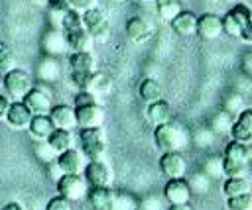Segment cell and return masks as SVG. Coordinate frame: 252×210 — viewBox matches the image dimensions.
Returning <instances> with one entry per match:
<instances>
[{
  "label": "cell",
  "instance_id": "1",
  "mask_svg": "<svg viewBox=\"0 0 252 210\" xmlns=\"http://www.w3.org/2000/svg\"><path fill=\"white\" fill-rule=\"evenodd\" d=\"M187 141H189L187 131L175 122L159 124L154 130V143L161 151H181L187 145Z\"/></svg>",
  "mask_w": 252,
  "mask_h": 210
},
{
  "label": "cell",
  "instance_id": "2",
  "mask_svg": "<svg viewBox=\"0 0 252 210\" xmlns=\"http://www.w3.org/2000/svg\"><path fill=\"white\" fill-rule=\"evenodd\" d=\"M222 165H224V175L226 177H240V175H244L248 165H250L248 145L230 139L226 143V147H224Z\"/></svg>",
  "mask_w": 252,
  "mask_h": 210
},
{
  "label": "cell",
  "instance_id": "3",
  "mask_svg": "<svg viewBox=\"0 0 252 210\" xmlns=\"http://www.w3.org/2000/svg\"><path fill=\"white\" fill-rule=\"evenodd\" d=\"M79 145L83 155L89 161L102 159L106 145H104V133L100 128H81L79 130Z\"/></svg>",
  "mask_w": 252,
  "mask_h": 210
},
{
  "label": "cell",
  "instance_id": "4",
  "mask_svg": "<svg viewBox=\"0 0 252 210\" xmlns=\"http://www.w3.org/2000/svg\"><path fill=\"white\" fill-rule=\"evenodd\" d=\"M2 84H4L6 94L14 100H22L26 96V92L33 86L32 75L20 67H12L10 71H6L2 75Z\"/></svg>",
  "mask_w": 252,
  "mask_h": 210
},
{
  "label": "cell",
  "instance_id": "5",
  "mask_svg": "<svg viewBox=\"0 0 252 210\" xmlns=\"http://www.w3.org/2000/svg\"><path fill=\"white\" fill-rule=\"evenodd\" d=\"M55 188H57V194H61L73 202V200H81L87 196L89 183L85 181L83 173H61L57 177Z\"/></svg>",
  "mask_w": 252,
  "mask_h": 210
},
{
  "label": "cell",
  "instance_id": "6",
  "mask_svg": "<svg viewBox=\"0 0 252 210\" xmlns=\"http://www.w3.org/2000/svg\"><path fill=\"white\" fill-rule=\"evenodd\" d=\"M81 20H83V26L85 29L89 31V35L93 37V41H106L108 33H110V24H108V18L106 14L94 6L87 12L81 14Z\"/></svg>",
  "mask_w": 252,
  "mask_h": 210
},
{
  "label": "cell",
  "instance_id": "7",
  "mask_svg": "<svg viewBox=\"0 0 252 210\" xmlns=\"http://www.w3.org/2000/svg\"><path fill=\"white\" fill-rule=\"evenodd\" d=\"M83 177L89 183V186H110L112 183V171L102 159L89 161L83 169Z\"/></svg>",
  "mask_w": 252,
  "mask_h": 210
},
{
  "label": "cell",
  "instance_id": "8",
  "mask_svg": "<svg viewBox=\"0 0 252 210\" xmlns=\"http://www.w3.org/2000/svg\"><path fill=\"white\" fill-rule=\"evenodd\" d=\"M159 169L167 179H181L187 173V163L181 151H163L159 157Z\"/></svg>",
  "mask_w": 252,
  "mask_h": 210
},
{
  "label": "cell",
  "instance_id": "9",
  "mask_svg": "<svg viewBox=\"0 0 252 210\" xmlns=\"http://www.w3.org/2000/svg\"><path fill=\"white\" fill-rule=\"evenodd\" d=\"M22 100H24V104L30 108V112H32L33 116L49 114V110H51V96H49V92H47L45 88H41V86H32V88L26 92V96H24Z\"/></svg>",
  "mask_w": 252,
  "mask_h": 210
},
{
  "label": "cell",
  "instance_id": "10",
  "mask_svg": "<svg viewBox=\"0 0 252 210\" xmlns=\"http://www.w3.org/2000/svg\"><path fill=\"white\" fill-rule=\"evenodd\" d=\"M85 155L83 151L75 149V147H69L61 153H57V159H55V167L59 169V173H83L85 169Z\"/></svg>",
  "mask_w": 252,
  "mask_h": 210
},
{
  "label": "cell",
  "instance_id": "11",
  "mask_svg": "<svg viewBox=\"0 0 252 210\" xmlns=\"http://www.w3.org/2000/svg\"><path fill=\"white\" fill-rule=\"evenodd\" d=\"M75 116L79 128H100L104 122V110L98 102L75 108Z\"/></svg>",
  "mask_w": 252,
  "mask_h": 210
},
{
  "label": "cell",
  "instance_id": "12",
  "mask_svg": "<svg viewBox=\"0 0 252 210\" xmlns=\"http://www.w3.org/2000/svg\"><path fill=\"white\" fill-rule=\"evenodd\" d=\"M224 33L222 29V18L217 14H203L197 18V35L201 39H217Z\"/></svg>",
  "mask_w": 252,
  "mask_h": 210
},
{
  "label": "cell",
  "instance_id": "13",
  "mask_svg": "<svg viewBox=\"0 0 252 210\" xmlns=\"http://www.w3.org/2000/svg\"><path fill=\"white\" fill-rule=\"evenodd\" d=\"M191 188H189V183L181 177V179H169L163 186V198L169 202V204H183V202H189L191 200Z\"/></svg>",
  "mask_w": 252,
  "mask_h": 210
},
{
  "label": "cell",
  "instance_id": "14",
  "mask_svg": "<svg viewBox=\"0 0 252 210\" xmlns=\"http://www.w3.org/2000/svg\"><path fill=\"white\" fill-rule=\"evenodd\" d=\"M87 200L91 210H114V192L110 186H91Z\"/></svg>",
  "mask_w": 252,
  "mask_h": 210
},
{
  "label": "cell",
  "instance_id": "15",
  "mask_svg": "<svg viewBox=\"0 0 252 210\" xmlns=\"http://www.w3.org/2000/svg\"><path fill=\"white\" fill-rule=\"evenodd\" d=\"M232 18H234V22L238 24V27H240V37L238 39H242V41H246V43H252V22H250V8L246 6V4H236V6H232L230 8V12H228Z\"/></svg>",
  "mask_w": 252,
  "mask_h": 210
},
{
  "label": "cell",
  "instance_id": "16",
  "mask_svg": "<svg viewBox=\"0 0 252 210\" xmlns=\"http://www.w3.org/2000/svg\"><path fill=\"white\" fill-rule=\"evenodd\" d=\"M126 35L130 41L142 43L152 35V24L142 16H134L126 22Z\"/></svg>",
  "mask_w": 252,
  "mask_h": 210
},
{
  "label": "cell",
  "instance_id": "17",
  "mask_svg": "<svg viewBox=\"0 0 252 210\" xmlns=\"http://www.w3.org/2000/svg\"><path fill=\"white\" fill-rule=\"evenodd\" d=\"M32 112L30 108L24 104V100H12L10 102V108L6 112V122L12 126V128H28L30 120H32Z\"/></svg>",
  "mask_w": 252,
  "mask_h": 210
},
{
  "label": "cell",
  "instance_id": "18",
  "mask_svg": "<svg viewBox=\"0 0 252 210\" xmlns=\"http://www.w3.org/2000/svg\"><path fill=\"white\" fill-rule=\"evenodd\" d=\"M49 118L55 124V128H63V130H71L77 126V116H75V108L67 106V104H59V106H51L49 110Z\"/></svg>",
  "mask_w": 252,
  "mask_h": 210
},
{
  "label": "cell",
  "instance_id": "19",
  "mask_svg": "<svg viewBox=\"0 0 252 210\" xmlns=\"http://www.w3.org/2000/svg\"><path fill=\"white\" fill-rule=\"evenodd\" d=\"M63 35H65L67 47L71 51H89L91 45H93V37L89 35V31L85 29V26L75 27V29H69V31H63Z\"/></svg>",
  "mask_w": 252,
  "mask_h": 210
},
{
  "label": "cell",
  "instance_id": "20",
  "mask_svg": "<svg viewBox=\"0 0 252 210\" xmlns=\"http://www.w3.org/2000/svg\"><path fill=\"white\" fill-rule=\"evenodd\" d=\"M55 130V124L51 122L49 114H39V116H32L30 124H28V131L30 135H33L37 141H43L51 135V131Z\"/></svg>",
  "mask_w": 252,
  "mask_h": 210
},
{
  "label": "cell",
  "instance_id": "21",
  "mask_svg": "<svg viewBox=\"0 0 252 210\" xmlns=\"http://www.w3.org/2000/svg\"><path fill=\"white\" fill-rule=\"evenodd\" d=\"M197 18L193 12L189 10H181L173 20H171V27L177 35H193L197 33Z\"/></svg>",
  "mask_w": 252,
  "mask_h": 210
},
{
  "label": "cell",
  "instance_id": "22",
  "mask_svg": "<svg viewBox=\"0 0 252 210\" xmlns=\"http://www.w3.org/2000/svg\"><path fill=\"white\" fill-rule=\"evenodd\" d=\"M171 116H173L171 106H169V102H165L163 98H159V100L148 104V120H150L154 126L171 122Z\"/></svg>",
  "mask_w": 252,
  "mask_h": 210
},
{
  "label": "cell",
  "instance_id": "23",
  "mask_svg": "<svg viewBox=\"0 0 252 210\" xmlns=\"http://www.w3.org/2000/svg\"><path fill=\"white\" fill-rule=\"evenodd\" d=\"M138 94H140V98L144 100V102H156V100H159L161 96H163V88H161V84L156 80V79H152V77H146V79H142V82L138 84Z\"/></svg>",
  "mask_w": 252,
  "mask_h": 210
},
{
  "label": "cell",
  "instance_id": "24",
  "mask_svg": "<svg viewBox=\"0 0 252 210\" xmlns=\"http://www.w3.org/2000/svg\"><path fill=\"white\" fill-rule=\"evenodd\" d=\"M49 143V147L55 151V153H61L69 147H73V133L69 130H63V128H55L51 131V135L45 139Z\"/></svg>",
  "mask_w": 252,
  "mask_h": 210
},
{
  "label": "cell",
  "instance_id": "25",
  "mask_svg": "<svg viewBox=\"0 0 252 210\" xmlns=\"http://www.w3.org/2000/svg\"><path fill=\"white\" fill-rule=\"evenodd\" d=\"M94 55L91 51H73L69 55L71 71H94Z\"/></svg>",
  "mask_w": 252,
  "mask_h": 210
},
{
  "label": "cell",
  "instance_id": "26",
  "mask_svg": "<svg viewBox=\"0 0 252 210\" xmlns=\"http://www.w3.org/2000/svg\"><path fill=\"white\" fill-rule=\"evenodd\" d=\"M43 47H45V53H49V55H59V53H63L65 49H69L63 31H53V29L45 33V37H43Z\"/></svg>",
  "mask_w": 252,
  "mask_h": 210
},
{
  "label": "cell",
  "instance_id": "27",
  "mask_svg": "<svg viewBox=\"0 0 252 210\" xmlns=\"http://www.w3.org/2000/svg\"><path fill=\"white\" fill-rule=\"evenodd\" d=\"M250 181L240 175V177H228L222 184V190H224V196H236V194H244V192H250Z\"/></svg>",
  "mask_w": 252,
  "mask_h": 210
},
{
  "label": "cell",
  "instance_id": "28",
  "mask_svg": "<svg viewBox=\"0 0 252 210\" xmlns=\"http://www.w3.org/2000/svg\"><path fill=\"white\" fill-rule=\"evenodd\" d=\"M232 124H234L232 114H228L226 110H222V112H219V114L213 116V120H211V130H213V133H222V135H224V133H230Z\"/></svg>",
  "mask_w": 252,
  "mask_h": 210
},
{
  "label": "cell",
  "instance_id": "29",
  "mask_svg": "<svg viewBox=\"0 0 252 210\" xmlns=\"http://www.w3.org/2000/svg\"><path fill=\"white\" fill-rule=\"evenodd\" d=\"M156 8H158V14L167 22H171L181 12L179 0H156Z\"/></svg>",
  "mask_w": 252,
  "mask_h": 210
},
{
  "label": "cell",
  "instance_id": "30",
  "mask_svg": "<svg viewBox=\"0 0 252 210\" xmlns=\"http://www.w3.org/2000/svg\"><path fill=\"white\" fill-rule=\"evenodd\" d=\"M187 183H189L191 192H197V194H207L209 188H211V177H209L205 171L195 173Z\"/></svg>",
  "mask_w": 252,
  "mask_h": 210
},
{
  "label": "cell",
  "instance_id": "31",
  "mask_svg": "<svg viewBox=\"0 0 252 210\" xmlns=\"http://www.w3.org/2000/svg\"><path fill=\"white\" fill-rule=\"evenodd\" d=\"M226 210H252V194H236V196H226Z\"/></svg>",
  "mask_w": 252,
  "mask_h": 210
},
{
  "label": "cell",
  "instance_id": "32",
  "mask_svg": "<svg viewBox=\"0 0 252 210\" xmlns=\"http://www.w3.org/2000/svg\"><path fill=\"white\" fill-rule=\"evenodd\" d=\"M203 171H205V173H207L211 179H222V177H226V175H224L222 157H209V159L205 161Z\"/></svg>",
  "mask_w": 252,
  "mask_h": 210
},
{
  "label": "cell",
  "instance_id": "33",
  "mask_svg": "<svg viewBox=\"0 0 252 210\" xmlns=\"http://www.w3.org/2000/svg\"><path fill=\"white\" fill-rule=\"evenodd\" d=\"M138 200L126 192H114V210H138Z\"/></svg>",
  "mask_w": 252,
  "mask_h": 210
},
{
  "label": "cell",
  "instance_id": "34",
  "mask_svg": "<svg viewBox=\"0 0 252 210\" xmlns=\"http://www.w3.org/2000/svg\"><path fill=\"white\" fill-rule=\"evenodd\" d=\"M230 139L238 141V143H244V145H252V131L240 124H232V130H230Z\"/></svg>",
  "mask_w": 252,
  "mask_h": 210
},
{
  "label": "cell",
  "instance_id": "35",
  "mask_svg": "<svg viewBox=\"0 0 252 210\" xmlns=\"http://www.w3.org/2000/svg\"><path fill=\"white\" fill-rule=\"evenodd\" d=\"M14 67V55L12 49L6 41H0V73L4 75L6 71H10Z\"/></svg>",
  "mask_w": 252,
  "mask_h": 210
},
{
  "label": "cell",
  "instance_id": "36",
  "mask_svg": "<svg viewBox=\"0 0 252 210\" xmlns=\"http://www.w3.org/2000/svg\"><path fill=\"white\" fill-rule=\"evenodd\" d=\"M55 73H59V67H57V63L53 61V59H43L41 61V65H39V75H41V79H47V80H53V79H57V75Z\"/></svg>",
  "mask_w": 252,
  "mask_h": 210
},
{
  "label": "cell",
  "instance_id": "37",
  "mask_svg": "<svg viewBox=\"0 0 252 210\" xmlns=\"http://www.w3.org/2000/svg\"><path fill=\"white\" fill-rule=\"evenodd\" d=\"M35 153H37V157H39L43 163H55V159H57V153L49 147V143H47L45 139L35 145Z\"/></svg>",
  "mask_w": 252,
  "mask_h": 210
},
{
  "label": "cell",
  "instance_id": "38",
  "mask_svg": "<svg viewBox=\"0 0 252 210\" xmlns=\"http://www.w3.org/2000/svg\"><path fill=\"white\" fill-rule=\"evenodd\" d=\"M94 102H98L94 92H91V90H79V92L75 94V98H73V104H75L73 108L87 106V104H94Z\"/></svg>",
  "mask_w": 252,
  "mask_h": 210
},
{
  "label": "cell",
  "instance_id": "39",
  "mask_svg": "<svg viewBox=\"0 0 252 210\" xmlns=\"http://www.w3.org/2000/svg\"><path fill=\"white\" fill-rule=\"evenodd\" d=\"M45 210H73V208H71V200L69 198L57 194V196H53V198L47 200Z\"/></svg>",
  "mask_w": 252,
  "mask_h": 210
},
{
  "label": "cell",
  "instance_id": "40",
  "mask_svg": "<svg viewBox=\"0 0 252 210\" xmlns=\"http://www.w3.org/2000/svg\"><path fill=\"white\" fill-rule=\"evenodd\" d=\"M224 110L228 114H236L238 116V112L242 110V96L240 94H228L226 100H224Z\"/></svg>",
  "mask_w": 252,
  "mask_h": 210
},
{
  "label": "cell",
  "instance_id": "41",
  "mask_svg": "<svg viewBox=\"0 0 252 210\" xmlns=\"http://www.w3.org/2000/svg\"><path fill=\"white\" fill-rule=\"evenodd\" d=\"M140 210H163V200L158 198V196H146L140 204H138Z\"/></svg>",
  "mask_w": 252,
  "mask_h": 210
},
{
  "label": "cell",
  "instance_id": "42",
  "mask_svg": "<svg viewBox=\"0 0 252 210\" xmlns=\"http://www.w3.org/2000/svg\"><path fill=\"white\" fill-rule=\"evenodd\" d=\"M234 122L240 124V126H244V128H248L252 131V108H242L238 112V116H236Z\"/></svg>",
  "mask_w": 252,
  "mask_h": 210
},
{
  "label": "cell",
  "instance_id": "43",
  "mask_svg": "<svg viewBox=\"0 0 252 210\" xmlns=\"http://www.w3.org/2000/svg\"><path fill=\"white\" fill-rule=\"evenodd\" d=\"M69 4H71L73 10H77V12L83 14V12L91 10V8H94L98 4V0H69Z\"/></svg>",
  "mask_w": 252,
  "mask_h": 210
},
{
  "label": "cell",
  "instance_id": "44",
  "mask_svg": "<svg viewBox=\"0 0 252 210\" xmlns=\"http://www.w3.org/2000/svg\"><path fill=\"white\" fill-rule=\"evenodd\" d=\"M195 141L199 147H207L213 141V130H199L195 135Z\"/></svg>",
  "mask_w": 252,
  "mask_h": 210
},
{
  "label": "cell",
  "instance_id": "45",
  "mask_svg": "<svg viewBox=\"0 0 252 210\" xmlns=\"http://www.w3.org/2000/svg\"><path fill=\"white\" fill-rule=\"evenodd\" d=\"M47 6H49L53 12H57V14H63V12H67V10L71 8L69 0H47Z\"/></svg>",
  "mask_w": 252,
  "mask_h": 210
},
{
  "label": "cell",
  "instance_id": "46",
  "mask_svg": "<svg viewBox=\"0 0 252 210\" xmlns=\"http://www.w3.org/2000/svg\"><path fill=\"white\" fill-rule=\"evenodd\" d=\"M10 102H12L10 96L0 92V120H6V112H8V108H10Z\"/></svg>",
  "mask_w": 252,
  "mask_h": 210
},
{
  "label": "cell",
  "instance_id": "47",
  "mask_svg": "<svg viewBox=\"0 0 252 210\" xmlns=\"http://www.w3.org/2000/svg\"><path fill=\"white\" fill-rule=\"evenodd\" d=\"M0 210H24V206L20 204V202H16V200H12V202H6Z\"/></svg>",
  "mask_w": 252,
  "mask_h": 210
},
{
  "label": "cell",
  "instance_id": "48",
  "mask_svg": "<svg viewBox=\"0 0 252 210\" xmlns=\"http://www.w3.org/2000/svg\"><path fill=\"white\" fill-rule=\"evenodd\" d=\"M167 210H193L189 202H183V204H169Z\"/></svg>",
  "mask_w": 252,
  "mask_h": 210
},
{
  "label": "cell",
  "instance_id": "49",
  "mask_svg": "<svg viewBox=\"0 0 252 210\" xmlns=\"http://www.w3.org/2000/svg\"><path fill=\"white\" fill-rule=\"evenodd\" d=\"M248 157H250V163H252V145H248Z\"/></svg>",
  "mask_w": 252,
  "mask_h": 210
},
{
  "label": "cell",
  "instance_id": "50",
  "mask_svg": "<svg viewBox=\"0 0 252 210\" xmlns=\"http://www.w3.org/2000/svg\"><path fill=\"white\" fill-rule=\"evenodd\" d=\"M250 22H252V10H250Z\"/></svg>",
  "mask_w": 252,
  "mask_h": 210
},
{
  "label": "cell",
  "instance_id": "51",
  "mask_svg": "<svg viewBox=\"0 0 252 210\" xmlns=\"http://www.w3.org/2000/svg\"><path fill=\"white\" fill-rule=\"evenodd\" d=\"M45 2H47V0H45Z\"/></svg>",
  "mask_w": 252,
  "mask_h": 210
}]
</instances>
